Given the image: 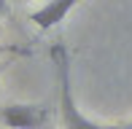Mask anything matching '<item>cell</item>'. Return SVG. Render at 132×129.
<instances>
[{
  "mask_svg": "<svg viewBox=\"0 0 132 129\" xmlns=\"http://www.w3.org/2000/svg\"><path fill=\"white\" fill-rule=\"evenodd\" d=\"M0 121L8 129H43L49 124V110L43 105L11 102L5 108H0Z\"/></svg>",
  "mask_w": 132,
  "mask_h": 129,
  "instance_id": "7a4b0ae2",
  "label": "cell"
},
{
  "mask_svg": "<svg viewBox=\"0 0 132 129\" xmlns=\"http://www.w3.org/2000/svg\"><path fill=\"white\" fill-rule=\"evenodd\" d=\"M3 70H5V64H0V75H3Z\"/></svg>",
  "mask_w": 132,
  "mask_h": 129,
  "instance_id": "5b68a950",
  "label": "cell"
},
{
  "mask_svg": "<svg viewBox=\"0 0 132 129\" xmlns=\"http://www.w3.org/2000/svg\"><path fill=\"white\" fill-rule=\"evenodd\" d=\"M51 57H54V64H57L59 116H62V129H113V126H103V124H97V121H92L89 116H84L81 108L76 105L73 86H70V59H68V51H65L62 46H54Z\"/></svg>",
  "mask_w": 132,
  "mask_h": 129,
  "instance_id": "6da1fadb",
  "label": "cell"
},
{
  "mask_svg": "<svg viewBox=\"0 0 132 129\" xmlns=\"http://www.w3.org/2000/svg\"><path fill=\"white\" fill-rule=\"evenodd\" d=\"M3 11H5V0H0V14H3Z\"/></svg>",
  "mask_w": 132,
  "mask_h": 129,
  "instance_id": "277c9868",
  "label": "cell"
},
{
  "mask_svg": "<svg viewBox=\"0 0 132 129\" xmlns=\"http://www.w3.org/2000/svg\"><path fill=\"white\" fill-rule=\"evenodd\" d=\"M78 3L81 0H49L46 5H40L38 11L30 14V22H35L40 30H51V27H57Z\"/></svg>",
  "mask_w": 132,
  "mask_h": 129,
  "instance_id": "3957f363",
  "label": "cell"
}]
</instances>
